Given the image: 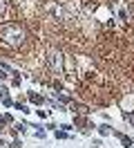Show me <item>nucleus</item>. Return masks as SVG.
Segmentation results:
<instances>
[{
	"mask_svg": "<svg viewBox=\"0 0 134 148\" xmlns=\"http://www.w3.org/2000/svg\"><path fill=\"white\" fill-rule=\"evenodd\" d=\"M0 40H2L5 45L18 49V47L25 45L27 32H25V27H22V25H18V23H7L5 27L0 29Z\"/></svg>",
	"mask_w": 134,
	"mask_h": 148,
	"instance_id": "nucleus-1",
	"label": "nucleus"
},
{
	"mask_svg": "<svg viewBox=\"0 0 134 148\" xmlns=\"http://www.w3.org/2000/svg\"><path fill=\"white\" fill-rule=\"evenodd\" d=\"M47 65H49V70H52L54 74H61L63 72V54L56 52V49H52V52L47 54Z\"/></svg>",
	"mask_w": 134,
	"mask_h": 148,
	"instance_id": "nucleus-2",
	"label": "nucleus"
},
{
	"mask_svg": "<svg viewBox=\"0 0 134 148\" xmlns=\"http://www.w3.org/2000/svg\"><path fill=\"white\" fill-rule=\"evenodd\" d=\"M112 132H114V130H112ZM116 137L121 139V144H123L125 148H130V146H134V139L132 137H127V135H123V132H114Z\"/></svg>",
	"mask_w": 134,
	"mask_h": 148,
	"instance_id": "nucleus-3",
	"label": "nucleus"
},
{
	"mask_svg": "<svg viewBox=\"0 0 134 148\" xmlns=\"http://www.w3.org/2000/svg\"><path fill=\"white\" fill-rule=\"evenodd\" d=\"M29 101H31V103H38V106H40L45 99L40 97V94H36V92H29Z\"/></svg>",
	"mask_w": 134,
	"mask_h": 148,
	"instance_id": "nucleus-4",
	"label": "nucleus"
},
{
	"mask_svg": "<svg viewBox=\"0 0 134 148\" xmlns=\"http://www.w3.org/2000/svg\"><path fill=\"white\" fill-rule=\"evenodd\" d=\"M98 132H101L103 137H107V135H112V128H110L107 123H103V126H98Z\"/></svg>",
	"mask_w": 134,
	"mask_h": 148,
	"instance_id": "nucleus-5",
	"label": "nucleus"
},
{
	"mask_svg": "<svg viewBox=\"0 0 134 148\" xmlns=\"http://www.w3.org/2000/svg\"><path fill=\"white\" fill-rule=\"evenodd\" d=\"M5 16H7V2L0 0V18H5Z\"/></svg>",
	"mask_w": 134,
	"mask_h": 148,
	"instance_id": "nucleus-6",
	"label": "nucleus"
},
{
	"mask_svg": "<svg viewBox=\"0 0 134 148\" xmlns=\"http://www.w3.org/2000/svg\"><path fill=\"white\" fill-rule=\"evenodd\" d=\"M125 121H127V123L134 128V110H132V112H125Z\"/></svg>",
	"mask_w": 134,
	"mask_h": 148,
	"instance_id": "nucleus-7",
	"label": "nucleus"
},
{
	"mask_svg": "<svg viewBox=\"0 0 134 148\" xmlns=\"http://www.w3.org/2000/svg\"><path fill=\"white\" fill-rule=\"evenodd\" d=\"M14 106H16V110H22V114H27V112H29V108H27L25 103H14Z\"/></svg>",
	"mask_w": 134,
	"mask_h": 148,
	"instance_id": "nucleus-8",
	"label": "nucleus"
},
{
	"mask_svg": "<svg viewBox=\"0 0 134 148\" xmlns=\"http://www.w3.org/2000/svg\"><path fill=\"white\" fill-rule=\"evenodd\" d=\"M0 97H2V99H5V97H9V94H7V88H5V85H0Z\"/></svg>",
	"mask_w": 134,
	"mask_h": 148,
	"instance_id": "nucleus-9",
	"label": "nucleus"
},
{
	"mask_svg": "<svg viewBox=\"0 0 134 148\" xmlns=\"http://www.w3.org/2000/svg\"><path fill=\"white\" fill-rule=\"evenodd\" d=\"M56 137H58V139H65V137H67V132H65V130H61V132L56 130Z\"/></svg>",
	"mask_w": 134,
	"mask_h": 148,
	"instance_id": "nucleus-10",
	"label": "nucleus"
},
{
	"mask_svg": "<svg viewBox=\"0 0 134 148\" xmlns=\"http://www.w3.org/2000/svg\"><path fill=\"white\" fill-rule=\"evenodd\" d=\"M118 16H121V20H127V11L121 9V11H118Z\"/></svg>",
	"mask_w": 134,
	"mask_h": 148,
	"instance_id": "nucleus-11",
	"label": "nucleus"
},
{
	"mask_svg": "<svg viewBox=\"0 0 134 148\" xmlns=\"http://www.w3.org/2000/svg\"><path fill=\"white\" fill-rule=\"evenodd\" d=\"M0 148H11V146H7V144H5L2 139H0Z\"/></svg>",
	"mask_w": 134,
	"mask_h": 148,
	"instance_id": "nucleus-12",
	"label": "nucleus"
},
{
	"mask_svg": "<svg viewBox=\"0 0 134 148\" xmlns=\"http://www.w3.org/2000/svg\"><path fill=\"white\" fill-rule=\"evenodd\" d=\"M5 76H7V74H5V70H0V79H5Z\"/></svg>",
	"mask_w": 134,
	"mask_h": 148,
	"instance_id": "nucleus-13",
	"label": "nucleus"
}]
</instances>
